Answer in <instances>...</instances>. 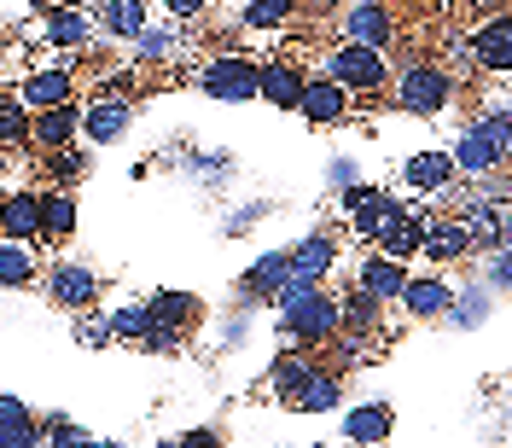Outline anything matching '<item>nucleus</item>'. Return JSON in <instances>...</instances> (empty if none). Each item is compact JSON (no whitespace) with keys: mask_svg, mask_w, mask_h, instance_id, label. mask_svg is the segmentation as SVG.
<instances>
[{"mask_svg":"<svg viewBox=\"0 0 512 448\" xmlns=\"http://www.w3.org/2000/svg\"><path fill=\"white\" fill-rule=\"evenodd\" d=\"M111 332H123V338L140 344V332H146V309H123V315L111 320Z\"/></svg>","mask_w":512,"mask_h":448,"instance_id":"72a5a7b5","label":"nucleus"},{"mask_svg":"<svg viewBox=\"0 0 512 448\" xmlns=\"http://www.w3.org/2000/svg\"><path fill=\"white\" fill-rule=\"evenodd\" d=\"M419 251L431 256V262H454V256L472 251V233L460 227V216H454V222H425V239H419Z\"/></svg>","mask_w":512,"mask_h":448,"instance_id":"f8f14e48","label":"nucleus"},{"mask_svg":"<svg viewBox=\"0 0 512 448\" xmlns=\"http://www.w3.org/2000/svg\"><path fill=\"white\" fill-rule=\"evenodd\" d=\"M448 175H454V158H443V152H425V158H414L408 163V181L414 187H448Z\"/></svg>","mask_w":512,"mask_h":448,"instance_id":"cd10ccee","label":"nucleus"},{"mask_svg":"<svg viewBox=\"0 0 512 448\" xmlns=\"http://www.w3.org/2000/svg\"><path fill=\"white\" fill-rule=\"evenodd\" d=\"M0 233H6V239H35V233H41V204H35V192H18V198L0 204Z\"/></svg>","mask_w":512,"mask_h":448,"instance_id":"2eb2a0df","label":"nucleus"},{"mask_svg":"<svg viewBox=\"0 0 512 448\" xmlns=\"http://www.w3.org/2000/svg\"><path fill=\"white\" fill-rule=\"evenodd\" d=\"M326 76L338 88H355V94H379L384 88V53L379 47H361V41H344L326 53Z\"/></svg>","mask_w":512,"mask_h":448,"instance_id":"20e7f679","label":"nucleus"},{"mask_svg":"<svg viewBox=\"0 0 512 448\" xmlns=\"http://www.w3.org/2000/svg\"><path fill=\"white\" fill-rule=\"evenodd\" d=\"M0 175H6V152H0Z\"/></svg>","mask_w":512,"mask_h":448,"instance_id":"c9c22d12","label":"nucleus"},{"mask_svg":"<svg viewBox=\"0 0 512 448\" xmlns=\"http://www.w3.org/2000/svg\"><path fill=\"white\" fill-rule=\"evenodd\" d=\"M82 134H88V140H117V134H123L128 128V99H111V94H94V105H88V111H82Z\"/></svg>","mask_w":512,"mask_h":448,"instance_id":"9b49d317","label":"nucleus"},{"mask_svg":"<svg viewBox=\"0 0 512 448\" xmlns=\"http://www.w3.org/2000/svg\"><path fill=\"white\" fill-rule=\"evenodd\" d=\"M163 6H169V12H175V18H198V12H204V6H210V0H163Z\"/></svg>","mask_w":512,"mask_h":448,"instance_id":"f704fd0d","label":"nucleus"},{"mask_svg":"<svg viewBox=\"0 0 512 448\" xmlns=\"http://www.w3.org/2000/svg\"><path fill=\"white\" fill-rule=\"evenodd\" d=\"M30 280H35L30 239H6L0 245V286H30Z\"/></svg>","mask_w":512,"mask_h":448,"instance_id":"4be33fe9","label":"nucleus"},{"mask_svg":"<svg viewBox=\"0 0 512 448\" xmlns=\"http://www.w3.org/2000/svg\"><path fill=\"white\" fill-rule=\"evenodd\" d=\"M76 123H82V111H76L70 99H59V105H47V111H41V117L30 123V140L41 146V152H53V146H70Z\"/></svg>","mask_w":512,"mask_h":448,"instance_id":"9d476101","label":"nucleus"},{"mask_svg":"<svg viewBox=\"0 0 512 448\" xmlns=\"http://www.w3.org/2000/svg\"><path fill=\"white\" fill-rule=\"evenodd\" d=\"M297 111H303L309 123H344V117H350V88H338L332 76H326V82H303Z\"/></svg>","mask_w":512,"mask_h":448,"instance_id":"0eeeda50","label":"nucleus"},{"mask_svg":"<svg viewBox=\"0 0 512 448\" xmlns=\"http://www.w3.org/2000/svg\"><path fill=\"white\" fill-rule=\"evenodd\" d=\"M256 94L268 99V105H297V94H303V70H297V59L256 64Z\"/></svg>","mask_w":512,"mask_h":448,"instance_id":"6e6552de","label":"nucleus"},{"mask_svg":"<svg viewBox=\"0 0 512 448\" xmlns=\"http://www.w3.org/2000/svg\"><path fill=\"white\" fill-rule=\"evenodd\" d=\"M105 30L134 41V35L146 30V6H140V0H111V6H105Z\"/></svg>","mask_w":512,"mask_h":448,"instance_id":"bb28decb","label":"nucleus"},{"mask_svg":"<svg viewBox=\"0 0 512 448\" xmlns=\"http://www.w3.org/2000/svg\"><path fill=\"white\" fill-rule=\"evenodd\" d=\"M35 204H41V239H64V233L76 227L70 192H35Z\"/></svg>","mask_w":512,"mask_h":448,"instance_id":"a211bd4d","label":"nucleus"},{"mask_svg":"<svg viewBox=\"0 0 512 448\" xmlns=\"http://www.w3.org/2000/svg\"><path fill=\"white\" fill-rule=\"evenodd\" d=\"M332 256H338V245H332V239H303V245L291 251V280L320 286V274L332 268Z\"/></svg>","mask_w":512,"mask_h":448,"instance_id":"dca6fc26","label":"nucleus"},{"mask_svg":"<svg viewBox=\"0 0 512 448\" xmlns=\"http://www.w3.org/2000/svg\"><path fill=\"white\" fill-rule=\"evenodd\" d=\"M425 222L431 216H390V222L379 227V245H384V256H396V262H408V256L419 251V239H425Z\"/></svg>","mask_w":512,"mask_h":448,"instance_id":"ddd939ff","label":"nucleus"},{"mask_svg":"<svg viewBox=\"0 0 512 448\" xmlns=\"http://www.w3.org/2000/svg\"><path fill=\"white\" fill-rule=\"evenodd\" d=\"M0 437H12V443H30V414H24V402H12V396H0Z\"/></svg>","mask_w":512,"mask_h":448,"instance_id":"7c9ffc66","label":"nucleus"},{"mask_svg":"<svg viewBox=\"0 0 512 448\" xmlns=\"http://www.w3.org/2000/svg\"><path fill=\"white\" fill-rule=\"evenodd\" d=\"M286 274H291V256L274 251V256H262V262L251 268V280H245V286H251V291H280V286H286Z\"/></svg>","mask_w":512,"mask_h":448,"instance_id":"c756f323","label":"nucleus"},{"mask_svg":"<svg viewBox=\"0 0 512 448\" xmlns=\"http://www.w3.org/2000/svg\"><path fill=\"white\" fill-rule=\"evenodd\" d=\"M286 402L297 408V414H320V408H332V402H338V379H332V373H320V367H309V379L297 384Z\"/></svg>","mask_w":512,"mask_h":448,"instance_id":"f3484780","label":"nucleus"},{"mask_svg":"<svg viewBox=\"0 0 512 448\" xmlns=\"http://www.w3.org/2000/svg\"><path fill=\"white\" fill-rule=\"evenodd\" d=\"M146 315L158 320V326H169V332H181L187 320H198V303H192L187 291H158V297L146 303Z\"/></svg>","mask_w":512,"mask_h":448,"instance_id":"6ab92c4d","label":"nucleus"},{"mask_svg":"<svg viewBox=\"0 0 512 448\" xmlns=\"http://www.w3.org/2000/svg\"><path fill=\"white\" fill-rule=\"evenodd\" d=\"M239 18H245V30H286L297 18V0H251Z\"/></svg>","mask_w":512,"mask_h":448,"instance_id":"5701e85b","label":"nucleus"},{"mask_svg":"<svg viewBox=\"0 0 512 448\" xmlns=\"http://www.w3.org/2000/svg\"><path fill=\"white\" fill-rule=\"evenodd\" d=\"M88 35V18H82V6H59L53 18H47V41L53 47H76Z\"/></svg>","mask_w":512,"mask_h":448,"instance_id":"a878e982","label":"nucleus"},{"mask_svg":"<svg viewBox=\"0 0 512 448\" xmlns=\"http://www.w3.org/2000/svg\"><path fill=\"white\" fill-rule=\"evenodd\" d=\"M344 35L350 41H361V47H390V35H396V18H390V6H379V0H361V6H350L344 12Z\"/></svg>","mask_w":512,"mask_h":448,"instance_id":"423d86ee","label":"nucleus"},{"mask_svg":"<svg viewBox=\"0 0 512 448\" xmlns=\"http://www.w3.org/2000/svg\"><path fill=\"white\" fill-rule=\"evenodd\" d=\"M344 204L355 210V233H361V239H379V227L390 222L396 210H402V204H396L390 192H379V187H355Z\"/></svg>","mask_w":512,"mask_h":448,"instance_id":"1a4fd4ad","label":"nucleus"},{"mask_svg":"<svg viewBox=\"0 0 512 448\" xmlns=\"http://www.w3.org/2000/svg\"><path fill=\"white\" fill-rule=\"evenodd\" d=\"M454 94V76H448L437 59H419L402 70V82H396V105L402 111H414V117H437Z\"/></svg>","mask_w":512,"mask_h":448,"instance_id":"7ed1b4c3","label":"nucleus"},{"mask_svg":"<svg viewBox=\"0 0 512 448\" xmlns=\"http://www.w3.org/2000/svg\"><path fill=\"white\" fill-rule=\"evenodd\" d=\"M82 344H88V350L111 344V320H105V315H82Z\"/></svg>","mask_w":512,"mask_h":448,"instance_id":"473e14b6","label":"nucleus"},{"mask_svg":"<svg viewBox=\"0 0 512 448\" xmlns=\"http://www.w3.org/2000/svg\"><path fill=\"white\" fill-rule=\"evenodd\" d=\"M47 291H53V303H64V309H88L99 280L88 268H53V274H47Z\"/></svg>","mask_w":512,"mask_h":448,"instance_id":"4468645a","label":"nucleus"},{"mask_svg":"<svg viewBox=\"0 0 512 448\" xmlns=\"http://www.w3.org/2000/svg\"><path fill=\"white\" fill-rule=\"evenodd\" d=\"M350 431L355 443H384L390 437V408H361V414H350Z\"/></svg>","mask_w":512,"mask_h":448,"instance_id":"c85d7f7f","label":"nucleus"},{"mask_svg":"<svg viewBox=\"0 0 512 448\" xmlns=\"http://www.w3.org/2000/svg\"><path fill=\"white\" fill-rule=\"evenodd\" d=\"M280 320H286V332H291V344H297V350L326 344V338L344 326V320H338V297H332V291H315V286L280 297Z\"/></svg>","mask_w":512,"mask_h":448,"instance_id":"f257e3e1","label":"nucleus"},{"mask_svg":"<svg viewBox=\"0 0 512 448\" xmlns=\"http://www.w3.org/2000/svg\"><path fill=\"white\" fill-rule=\"evenodd\" d=\"M402 280H408V274H402V262H396V256H373V262L361 268V291H367V297H396Z\"/></svg>","mask_w":512,"mask_h":448,"instance_id":"412c9836","label":"nucleus"},{"mask_svg":"<svg viewBox=\"0 0 512 448\" xmlns=\"http://www.w3.org/2000/svg\"><path fill=\"white\" fill-rule=\"evenodd\" d=\"M309 367H315V361H309V355L297 350V355H286V361H280V367H274V390H280V396H291V390H297V384L309 379Z\"/></svg>","mask_w":512,"mask_h":448,"instance_id":"2f4dec72","label":"nucleus"},{"mask_svg":"<svg viewBox=\"0 0 512 448\" xmlns=\"http://www.w3.org/2000/svg\"><path fill=\"white\" fill-rule=\"evenodd\" d=\"M18 99H24V105H35V111H47V105L70 99V70H41V76H30Z\"/></svg>","mask_w":512,"mask_h":448,"instance_id":"aec40b11","label":"nucleus"},{"mask_svg":"<svg viewBox=\"0 0 512 448\" xmlns=\"http://www.w3.org/2000/svg\"><path fill=\"white\" fill-rule=\"evenodd\" d=\"M30 140V105L18 94H0V146H24Z\"/></svg>","mask_w":512,"mask_h":448,"instance_id":"393cba45","label":"nucleus"},{"mask_svg":"<svg viewBox=\"0 0 512 448\" xmlns=\"http://www.w3.org/2000/svg\"><path fill=\"white\" fill-rule=\"evenodd\" d=\"M454 163L478 181V175H495V169H507V99H495L489 105V117L478 128H466L460 134V152Z\"/></svg>","mask_w":512,"mask_h":448,"instance_id":"f03ea898","label":"nucleus"},{"mask_svg":"<svg viewBox=\"0 0 512 448\" xmlns=\"http://www.w3.org/2000/svg\"><path fill=\"white\" fill-rule=\"evenodd\" d=\"M198 82H204L216 99H233V105H239V99L256 94V59H251V53H222V59L204 64V76H198Z\"/></svg>","mask_w":512,"mask_h":448,"instance_id":"39448f33","label":"nucleus"},{"mask_svg":"<svg viewBox=\"0 0 512 448\" xmlns=\"http://www.w3.org/2000/svg\"><path fill=\"white\" fill-rule=\"evenodd\" d=\"M402 303L414 315H443L448 309V286L443 280H402Z\"/></svg>","mask_w":512,"mask_h":448,"instance_id":"b1692460","label":"nucleus"}]
</instances>
